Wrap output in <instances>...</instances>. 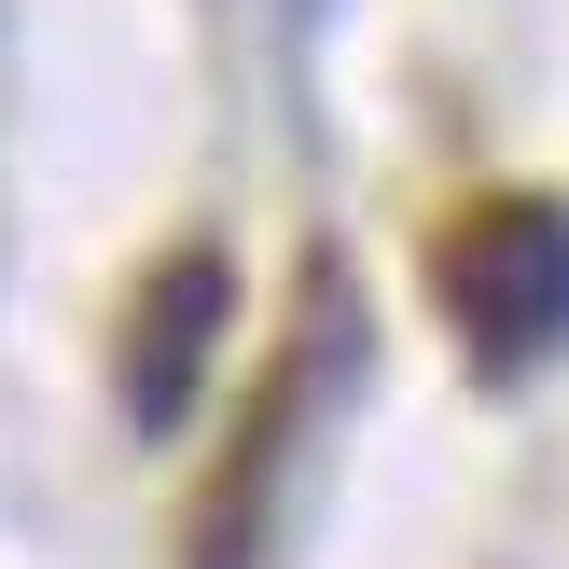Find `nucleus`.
Masks as SVG:
<instances>
[{"instance_id": "nucleus-1", "label": "nucleus", "mask_w": 569, "mask_h": 569, "mask_svg": "<svg viewBox=\"0 0 569 569\" xmlns=\"http://www.w3.org/2000/svg\"><path fill=\"white\" fill-rule=\"evenodd\" d=\"M431 306L472 348V376H542L569 348V194L500 181L431 237Z\"/></svg>"}, {"instance_id": "nucleus-3", "label": "nucleus", "mask_w": 569, "mask_h": 569, "mask_svg": "<svg viewBox=\"0 0 569 569\" xmlns=\"http://www.w3.org/2000/svg\"><path fill=\"white\" fill-rule=\"evenodd\" d=\"M292 431H306V361L250 389L237 445H222L209 500H194V569H264V528H278V472H292Z\"/></svg>"}, {"instance_id": "nucleus-2", "label": "nucleus", "mask_w": 569, "mask_h": 569, "mask_svg": "<svg viewBox=\"0 0 569 569\" xmlns=\"http://www.w3.org/2000/svg\"><path fill=\"white\" fill-rule=\"evenodd\" d=\"M237 333V250L222 237H167L126 292V333H111V403H126L139 445H167L194 403H209V361Z\"/></svg>"}]
</instances>
